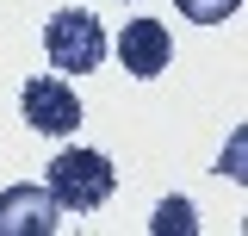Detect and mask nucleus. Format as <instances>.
<instances>
[{
  "mask_svg": "<svg viewBox=\"0 0 248 236\" xmlns=\"http://www.w3.org/2000/svg\"><path fill=\"white\" fill-rule=\"evenodd\" d=\"M44 186L62 211H99L118 186V168L99 155V149H62L56 162L44 168Z\"/></svg>",
  "mask_w": 248,
  "mask_h": 236,
  "instance_id": "nucleus-1",
  "label": "nucleus"
},
{
  "mask_svg": "<svg viewBox=\"0 0 248 236\" xmlns=\"http://www.w3.org/2000/svg\"><path fill=\"white\" fill-rule=\"evenodd\" d=\"M44 56H50V68H68V75L99 68V62H106V31H99V19H93L87 6L50 13V19H44Z\"/></svg>",
  "mask_w": 248,
  "mask_h": 236,
  "instance_id": "nucleus-2",
  "label": "nucleus"
},
{
  "mask_svg": "<svg viewBox=\"0 0 248 236\" xmlns=\"http://www.w3.org/2000/svg\"><path fill=\"white\" fill-rule=\"evenodd\" d=\"M19 112L31 118V131H44V137H68V131L81 124V100H75V87H68L62 75H31L25 93H19Z\"/></svg>",
  "mask_w": 248,
  "mask_h": 236,
  "instance_id": "nucleus-3",
  "label": "nucleus"
},
{
  "mask_svg": "<svg viewBox=\"0 0 248 236\" xmlns=\"http://www.w3.org/2000/svg\"><path fill=\"white\" fill-rule=\"evenodd\" d=\"M50 236L62 230V205L50 199V186H6L0 193V236Z\"/></svg>",
  "mask_w": 248,
  "mask_h": 236,
  "instance_id": "nucleus-4",
  "label": "nucleus"
},
{
  "mask_svg": "<svg viewBox=\"0 0 248 236\" xmlns=\"http://www.w3.org/2000/svg\"><path fill=\"white\" fill-rule=\"evenodd\" d=\"M118 62L137 75V81H155V75L174 62V37H168V25H161V19H130V25L118 31Z\"/></svg>",
  "mask_w": 248,
  "mask_h": 236,
  "instance_id": "nucleus-5",
  "label": "nucleus"
},
{
  "mask_svg": "<svg viewBox=\"0 0 248 236\" xmlns=\"http://www.w3.org/2000/svg\"><path fill=\"white\" fill-rule=\"evenodd\" d=\"M186 19H199V25H223V19H236L242 13V0H174Z\"/></svg>",
  "mask_w": 248,
  "mask_h": 236,
  "instance_id": "nucleus-6",
  "label": "nucleus"
},
{
  "mask_svg": "<svg viewBox=\"0 0 248 236\" xmlns=\"http://www.w3.org/2000/svg\"><path fill=\"white\" fill-rule=\"evenodd\" d=\"M155 230H192V205L186 199H168V205L155 211Z\"/></svg>",
  "mask_w": 248,
  "mask_h": 236,
  "instance_id": "nucleus-7",
  "label": "nucleus"
}]
</instances>
